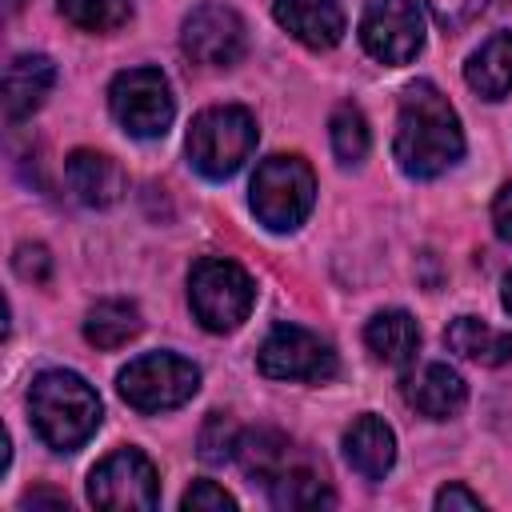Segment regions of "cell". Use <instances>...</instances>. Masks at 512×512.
Returning a JSON list of instances; mask_svg holds the SVG:
<instances>
[{"label":"cell","instance_id":"1","mask_svg":"<svg viewBox=\"0 0 512 512\" xmlns=\"http://www.w3.org/2000/svg\"><path fill=\"white\" fill-rule=\"evenodd\" d=\"M392 152H396L400 168L416 180H432L460 160L464 132L456 120V108L432 80H416L404 88Z\"/></svg>","mask_w":512,"mask_h":512},{"label":"cell","instance_id":"2","mask_svg":"<svg viewBox=\"0 0 512 512\" xmlns=\"http://www.w3.org/2000/svg\"><path fill=\"white\" fill-rule=\"evenodd\" d=\"M28 412L40 440L56 452H76L100 428V396L96 388L64 368H48L28 388Z\"/></svg>","mask_w":512,"mask_h":512},{"label":"cell","instance_id":"3","mask_svg":"<svg viewBox=\"0 0 512 512\" xmlns=\"http://www.w3.org/2000/svg\"><path fill=\"white\" fill-rule=\"evenodd\" d=\"M256 148V120L248 108L220 104L204 108L188 128V160L208 180L232 176Z\"/></svg>","mask_w":512,"mask_h":512},{"label":"cell","instance_id":"4","mask_svg":"<svg viewBox=\"0 0 512 512\" xmlns=\"http://www.w3.org/2000/svg\"><path fill=\"white\" fill-rule=\"evenodd\" d=\"M316 204V176L300 156H268L252 176V212L272 232H292Z\"/></svg>","mask_w":512,"mask_h":512},{"label":"cell","instance_id":"5","mask_svg":"<svg viewBox=\"0 0 512 512\" xmlns=\"http://www.w3.org/2000/svg\"><path fill=\"white\" fill-rule=\"evenodd\" d=\"M188 300H192L196 320L208 332H232V328H240L248 320L252 300H256V284L236 260L204 256V260L192 264Z\"/></svg>","mask_w":512,"mask_h":512},{"label":"cell","instance_id":"6","mask_svg":"<svg viewBox=\"0 0 512 512\" xmlns=\"http://www.w3.org/2000/svg\"><path fill=\"white\" fill-rule=\"evenodd\" d=\"M116 388L124 404L136 412H168L196 396L200 368L176 352H148V356H136L116 376Z\"/></svg>","mask_w":512,"mask_h":512},{"label":"cell","instance_id":"7","mask_svg":"<svg viewBox=\"0 0 512 512\" xmlns=\"http://www.w3.org/2000/svg\"><path fill=\"white\" fill-rule=\"evenodd\" d=\"M108 104H112V116L120 120V128L136 140H156L168 132L172 124V88L164 80V72L156 68H128L112 80L108 88Z\"/></svg>","mask_w":512,"mask_h":512},{"label":"cell","instance_id":"8","mask_svg":"<svg viewBox=\"0 0 512 512\" xmlns=\"http://www.w3.org/2000/svg\"><path fill=\"white\" fill-rule=\"evenodd\" d=\"M88 500L116 512H148L160 500V476L140 448H116L88 476Z\"/></svg>","mask_w":512,"mask_h":512},{"label":"cell","instance_id":"9","mask_svg":"<svg viewBox=\"0 0 512 512\" xmlns=\"http://www.w3.org/2000/svg\"><path fill=\"white\" fill-rule=\"evenodd\" d=\"M256 364L272 380H308V384H320V380H328L336 372V352L316 332H308L300 324H280L260 344Z\"/></svg>","mask_w":512,"mask_h":512},{"label":"cell","instance_id":"10","mask_svg":"<svg viewBox=\"0 0 512 512\" xmlns=\"http://www.w3.org/2000/svg\"><path fill=\"white\" fill-rule=\"evenodd\" d=\"M360 44L380 64H408L424 44V20L412 0H372L360 20Z\"/></svg>","mask_w":512,"mask_h":512},{"label":"cell","instance_id":"11","mask_svg":"<svg viewBox=\"0 0 512 512\" xmlns=\"http://www.w3.org/2000/svg\"><path fill=\"white\" fill-rule=\"evenodd\" d=\"M180 48L196 60V64H208V68H228L244 56L248 48V36H244V20L224 8V4H200L184 16V28H180Z\"/></svg>","mask_w":512,"mask_h":512},{"label":"cell","instance_id":"12","mask_svg":"<svg viewBox=\"0 0 512 512\" xmlns=\"http://www.w3.org/2000/svg\"><path fill=\"white\" fill-rule=\"evenodd\" d=\"M404 400H408L420 416H428V420H448V416H456V412L464 408L468 384H464V376H460L456 368L432 360V364H420V368L404 380Z\"/></svg>","mask_w":512,"mask_h":512},{"label":"cell","instance_id":"13","mask_svg":"<svg viewBox=\"0 0 512 512\" xmlns=\"http://www.w3.org/2000/svg\"><path fill=\"white\" fill-rule=\"evenodd\" d=\"M272 12L288 36H296L300 44H308L316 52L340 44V36H344V12L336 0H276Z\"/></svg>","mask_w":512,"mask_h":512},{"label":"cell","instance_id":"14","mask_svg":"<svg viewBox=\"0 0 512 512\" xmlns=\"http://www.w3.org/2000/svg\"><path fill=\"white\" fill-rule=\"evenodd\" d=\"M64 176H68V188L76 192V200L88 208H108L124 196V168L104 152L76 148L64 160Z\"/></svg>","mask_w":512,"mask_h":512},{"label":"cell","instance_id":"15","mask_svg":"<svg viewBox=\"0 0 512 512\" xmlns=\"http://www.w3.org/2000/svg\"><path fill=\"white\" fill-rule=\"evenodd\" d=\"M52 84H56V68L48 56H40V52L12 56L4 68V116L8 120L32 116L44 104V96L52 92Z\"/></svg>","mask_w":512,"mask_h":512},{"label":"cell","instance_id":"16","mask_svg":"<svg viewBox=\"0 0 512 512\" xmlns=\"http://www.w3.org/2000/svg\"><path fill=\"white\" fill-rule=\"evenodd\" d=\"M344 456H348V464H352L364 480H384L388 468L396 464V436H392V428H388L380 416L364 412V416L352 420V428L344 432Z\"/></svg>","mask_w":512,"mask_h":512},{"label":"cell","instance_id":"17","mask_svg":"<svg viewBox=\"0 0 512 512\" xmlns=\"http://www.w3.org/2000/svg\"><path fill=\"white\" fill-rule=\"evenodd\" d=\"M464 80L484 100H504L512 92V32L488 36L464 64Z\"/></svg>","mask_w":512,"mask_h":512},{"label":"cell","instance_id":"18","mask_svg":"<svg viewBox=\"0 0 512 512\" xmlns=\"http://www.w3.org/2000/svg\"><path fill=\"white\" fill-rule=\"evenodd\" d=\"M444 344L452 352H460L464 360L484 364V368H496V364L512 360V332H500V328H492L476 316H456L444 328Z\"/></svg>","mask_w":512,"mask_h":512},{"label":"cell","instance_id":"19","mask_svg":"<svg viewBox=\"0 0 512 512\" xmlns=\"http://www.w3.org/2000/svg\"><path fill=\"white\" fill-rule=\"evenodd\" d=\"M364 344L384 364H408L416 356V348H420V328L404 308H388V312H376L368 320Z\"/></svg>","mask_w":512,"mask_h":512},{"label":"cell","instance_id":"20","mask_svg":"<svg viewBox=\"0 0 512 512\" xmlns=\"http://www.w3.org/2000/svg\"><path fill=\"white\" fill-rule=\"evenodd\" d=\"M236 460H240L244 476L272 484L284 468H292V444L276 428H252L236 440Z\"/></svg>","mask_w":512,"mask_h":512},{"label":"cell","instance_id":"21","mask_svg":"<svg viewBox=\"0 0 512 512\" xmlns=\"http://www.w3.org/2000/svg\"><path fill=\"white\" fill-rule=\"evenodd\" d=\"M140 328H144V320L132 300H100L88 308V320H84V336L96 348H120V344L136 340Z\"/></svg>","mask_w":512,"mask_h":512},{"label":"cell","instance_id":"22","mask_svg":"<svg viewBox=\"0 0 512 512\" xmlns=\"http://www.w3.org/2000/svg\"><path fill=\"white\" fill-rule=\"evenodd\" d=\"M268 488H272V504L276 508H328L336 500L328 492V484L312 468H304V464L284 468Z\"/></svg>","mask_w":512,"mask_h":512},{"label":"cell","instance_id":"23","mask_svg":"<svg viewBox=\"0 0 512 512\" xmlns=\"http://www.w3.org/2000/svg\"><path fill=\"white\" fill-rule=\"evenodd\" d=\"M328 136H332V152H336V160H344V164L364 160V152H368V144H372V136H368V120H364V112H360L356 104H340V108L332 112V120H328Z\"/></svg>","mask_w":512,"mask_h":512},{"label":"cell","instance_id":"24","mask_svg":"<svg viewBox=\"0 0 512 512\" xmlns=\"http://www.w3.org/2000/svg\"><path fill=\"white\" fill-rule=\"evenodd\" d=\"M128 0H60V16L84 32H112L128 20Z\"/></svg>","mask_w":512,"mask_h":512},{"label":"cell","instance_id":"25","mask_svg":"<svg viewBox=\"0 0 512 512\" xmlns=\"http://www.w3.org/2000/svg\"><path fill=\"white\" fill-rule=\"evenodd\" d=\"M236 440H240V432H236L232 416L228 412H212L204 420V428H200V460L204 464H224L228 456H236Z\"/></svg>","mask_w":512,"mask_h":512},{"label":"cell","instance_id":"26","mask_svg":"<svg viewBox=\"0 0 512 512\" xmlns=\"http://www.w3.org/2000/svg\"><path fill=\"white\" fill-rule=\"evenodd\" d=\"M488 4H492V0H424V8L432 12V20H436L440 28H448V32L468 28L480 12H488Z\"/></svg>","mask_w":512,"mask_h":512},{"label":"cell","instance_id":"27","mask_svg":"<svg viewBox=\"0 0 512 512\" xmlns=\"http://www.w3.org/2000/svg\"><path fill=\"white\" fill-rule=\"evenodd\" d=\"M180 508H188V512H224V508H236V500H232L220 484L196 480V484L180 496Z\"/></svg>","mask_w":512,"mask_h":512},{"label":"cell","instance_id":"28","mask_svg":"<svg viewBox=\"0 0 512 512\" xmlns=\"http://www.w3.org/2000/svg\"><path fill=\"white\" fill-rule=\"evenodd\" d=\"M12 264H16V272H20L24 280H32V284H44V280L52 276V256H48L44 244H20L16 256H12Z\"/></svg>","mask_w":512,"mask_h":512},{"label":"cell","instance_id":"29","mask_svg":"<svg viewBox=\"0 0 512 512\" xmlns=\"http://www.w3.org/2000/svg\"><path fill=\"white\" fill-rule=\"evenodd\" d=\"M492 224H496V236L504 244H512V184H504L492 200Z\"/></svg>","mask_w":512,"mask_h":512},{"label":"cell","instance_id":"30","mask_svg":"<svg viewBox=\"0 0 512 512\" xmlns=\"http://www.w3.org/2000/svg\"><path fill=\"white\" fill-rule=\"evenodd\" d=\"M436 508H468V512H476V508H484V500L476 492H468L464 484H448V488L436 492Z\"/></svg>","mask_w":512,"mask_h":512},{"label":"cell","instance_id":"31","mask_svg":"<svg viewBox=\"0 0 512 512\" xmlns=\"http://www.w3.org/2000/svg\"><path fill=\"white\" fill-rule=\"evenodd\" d=\"M40 504H48V508H68V496H64V492H48V488H36V492L24 496V508H40Z\"/></svg>","mask_w":512,"mask_h":512},{"label":"cell","instance_id":"32","mask_svg":"<svg viewBox=\"0 0 512 512\" xmlns=\"http://www.w3.org/2000/svg\"><path fill=\"white\" fill-rule=\"evenodd\" d=\"M504 308L512 312V272H508V280H504Z\"/></svg>","mask_w":512,"mask_h":512},{"label":"cell","instance_id":"33","mask_svg":"<svg viewBox=\"0 0 512 512\" xmlns=\"http://www.w3.org/2000/svg\"><path fill=\"white\" fill-rule=\"evenodd\" d=\"M20 4H24V0H8V12H16V8H20Z\"/></svg>","mask_w":512,"mask_h":512}]
</instances>
